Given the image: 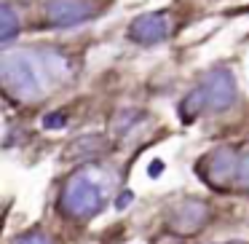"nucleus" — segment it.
<instances>
[{
	"mask_svg": "<svg viewBox=\"0 0 249 244\" xmlns=\"http://www.w3.org/2000/svg\"><path fill=\"white\" fill-rule=\"evenodd\" d=\"M65 126H67V115L59 113V110H54V113L43 115V129L54 131V129H65Z\"/></svg>",
	"mask_w": 249,
	"mask_h": 244,
	"instance_id": "nucleus-10",
	"label": "nucleus"
},
{
	"mask_svg": "<svg viewBox=\"0 0 249 244\" xmlns=\"http://www.w3.org/2000/svg\"><path fill=\"white\" fill-rule=\"evenodd\" d=\"M236 180H238V185H241V188H247V190H249V153L241 158V161H238Z\"/></svg>",
	"mask_w": 249,
	"mask_h": 244,
	"instance_id": "nucleus-11",
	"label": "nucleus"
},
{
	"mask_svg": "<svg viewBox=\"0 0 249 244\" xmlns=\"http://www.w3.org/2000/svg\"><path fill=\"white\" fill-rule=\"evenodd\" d=\"M206 164H209V180L212 183H222V180L236 177L238 161H236V150H233V148H228V145L217 148V150L206 158Z\"/></svg>",
	"mask_w": 249,
	"mask_h": 244,
	"instance_id": "nucleus-7",
	"label": "nucleus"
},
{
	"mask_svg": "<svg viewBox=\"0 0 249 244\" xmlns=\"http://www.w3.org/2000/svg\"><path fill=\"white\" fill-rule=\"evenodd\" d=\"M201 94H204L206 110H228L233 102H236V81L228 70H212L206 73V78L198 83Z\"/></svg>",
	"mask_w": 249,
	"mask_h": 244,
	"instance_id": "nucleus-3",
	"label": "nucleus"
},
{
	"mask_svg": "<svg viewBox=\"0 0 249 244\" xmlns=\"http://www.w3.org/2000/svg\"><path fill=\"white\" fill-rule=\"evenodd\" d=\"M131 201H134V193H131V190H124V193H121L118 199H115V209H126V206H129Z\"/></svg>",
	"mask_w": 249,
	"mask_h": 244,
	"instance_id": "nucleus-13",
	"label": "nucleus"
},
{
	"mask_svg": "<svg viewBox=\"0 0 249 244\" xmlns=\"http://www.w3.org/2000/svg\"><path fill=\"white\" fill-rule=\"evenodd\" d=\"M0 81L8 94H14L22 102H33L40 97V83L35 75V67L22 54H6L0 59Z\"/></svg>",
	"mask_w": 249,
	"mask_h": 244,
	"instance_id": "nucleus-2",
	"label": "nucleus"
},
{
	"mask_svg": "<svg viewBox=\"0 0 249 244\" xmlns=\"http://www.w3.org/2000/svg\"><path fill=\"white\" fill-rule=\"evenodd\" d=\"M206 217H209V206L198 199H188V201H182V204H177L172 209L169 225H172V231L179 233V236H190V233L204 228Z\"/></svg>",
	"mask_w": 249,
	"mask_h": 244,
	"instance_id": "nucleus-5",
	"label": "nucleus"
},
{
	"mask_svg": "<svg viewBox=\"0 0 249 244\" xmlns=\"http://www.w3.org/2000/svg\"><path fill=\"white\" fill-rule=\"evenodd\" d=\"M161 172H163V164L161 161H153V167L147 169V174H150V177H158Z\"/></svg>",
	"mask_w": 249,
	"mask_h": 244,
	"instance_id": "nucleus-14",
	"label": "nucleus"
},
{
	"mask_svg": "<svg viewBox=\"0 0 249 244\" xmlns=\"http://www.w3.org/2000/svg\"><path fill=\"white\" fill-rule=\"evenodd\" d=\"M78 150H83V158H86V156H97V153L105 150V142L99 140V134H89V137H81V140L72 142V148L67 150V156H75Z\"/></svg>",
	"mask_w": 249,
	"mask_h": 244,
	"instance_id": "nucleus-9",
	"label": "nucleus"
},
{
	"mask_svg": "<svg viewBox=\"0 0 249 244\" xmlns=\"http://www.w3.org/2000/svg\"><path fill=\"white\" fill-rule=\"evenodd\" d=\"M102 204H105V190L94 172L83 169V172H75L67 180L65 193H62V209L70 217L89 220L102 209Z\"/></svg>",
	"mask_w": 249,
	"mask_h": 244,
	"instance_id": "nucleus-1",
	"label": "nucleus"
},
{
	"mask_svg": "<svg viewBox=\"0 0 249 244\" xmlns=\"http://www.w3.org/2000/svg\"><path fill=\"white\" fill-rule=\"evenodd\" d=\"M225 244H241V242H225Z\"/></svg>",
	"mask_w": 249,
	"mask_h": 244,
	"instance_id": "nucleus-15",
	"label": "nucleus"
},
{
	"mask_svg": "<svg viewBox=\"0 0 249 244\" xmlns=\"http://www.w3.org/2000/svg\"><path fill=\"white\" fill-rule=\"evenodd\" d=\"M91 8L83 0H49L46 6V19L51 27H75L83 19H89Z\"/></svg>",
	"mask_w": 249,
	"mask_h": 244,
	"instance_id": "nucleus-6",
	"label": "nucleus"
},
{
	"mask_svg": "<svg viewBox=\"0 0 249 244\" xmlns=\"http://www.w3.org/2000/svg\"><path fill=\"white\" fill-rule=\"evenodd\" d=\"M14 244H51V239L46 236V233L33 231V233H24V236H19Z\"/></svg>",
	"mask_w": 249,
	"mask_h": 244,
	"instance_id": "nucleus-12",
	"label": "nucleus"
},
{
	"mask_svg": "<svg viewBox=\"0 0 249 244\" xmlns=\"http://www.w3.org/2000/svg\"><path fill=\"white\" fill-rule=\"evenodd\" d=\"M19 33V17L17 11H14L11 3H3L0 6V40L3 43H8V40H14Z\"/></svg>",
	"mask_w": 249,
	"mask_h": 244,
	"instance_id": "nucleus-8",
	"label": "nucleus"
},
{
	"mask_svg": "<svg viewBox=\"0 0 249 244\" xmlns=\"http://www.w3.org/2000/svg\"><path fill=\"white\" fill-rule=\"evenodd\" d=\"M169 33H172V22H169V17L163 11L142 14V17H137L129 24V38L134 43H142V46L161 43V40L169 38Z\"/></svg>",
	"mask_w": 249,
	"mask_h": 244,
	"instance_id": "nucleus-4",
	"label": "nucleus"
}]
</instances>
